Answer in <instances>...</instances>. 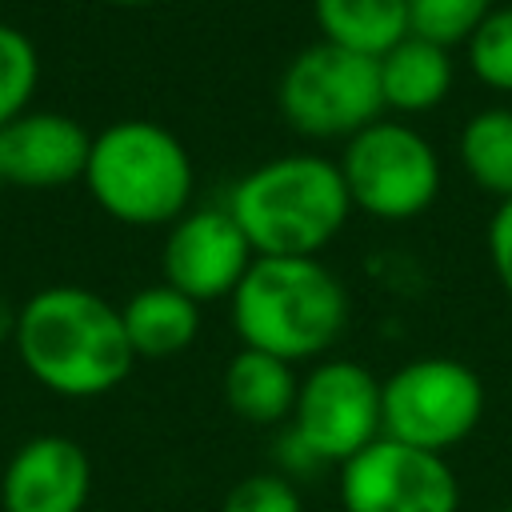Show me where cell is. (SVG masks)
Segmentation results:
<instances>
[{"mask_svg":"<svg viewBox=\"0 0 512 512\" xmlns=\"http://www.w3.org/2000/svg\"><path fill=\"white\" fill-rule=\"evenodd\" d=\"M488 256H492V268H496L500 288L512 300V196L500 200V208L492 212V224H488Z\"/></svg>","mask_w":512,"mask_h":512,"instance_id":"obj_22","label":"cell"},{"mask_svg":"<svg viewBox=\"0 0 512 512\" xmlns=\"http://www.w3.org/2000/svg\"><path fill=\"white\" fill-rule=\"evenodd\" d=\"M288 432L316 464H344L384 436L380 380L356 360H320L296 392Z\"/></svg>","mask_w":512,"mask_h":512,"instance_id":"obj_8","label":"cell"},{"mask_svg":"<svg viewBox=\"0 0 512 512\" xmlns=\"http://www.w3.org/2000/svg\"><path fill=\"white\" fill-rule=\"evenodd\" d=\"M492 12V0H408V36L452 48L468 44L480 20Z\"/></svg>","mask_w":512,"mask_h":512,"instance_id":"obj_18","label":"cell"},{"mask_svg":"<svg viewBox=\"0 0 512 512\" xmlns=\"http://www.w3.org/2000/svg\"><path fill=\"white\" fill-rule=\"evenodd\" d=\"M380 92L388 108L400 112H428L452 88V60L448 48L428 44L420 36H404L380 60Z\"/></svg>","mask_w":512,"mask_h":512,"instance_id":"obj_15","label":"cell"},{"mask_svg":"<svg viewBox=\"0 0 512 512\" xmlns=\"http://www.w3.org/2000/svg\"><path fill=\"white\" fill-rule=\"evenodd\" d=\"M4 180L24 188H56L88 168L92 136L64 112H24L0 128Z\"/></svg>","mask_w":512,"mask_h":512,"instance_id":"obj_12","label":"cell"},{"mask_svg":"<svg viewBox=\"0 0 512 512\" xmlns=\"http://www.w3.org/2000/svg\"><path fill=\"white\" fill-rule=\"evenodd\" d=\"M460 164L492 196H512V108H480L460 128Z\"/></svg>","mask_w":512,"mask_h":512,"instance_id":"obj_17","label":"cell"},{"mask_svg":"<svg viewBox=\"0 0 512 512\" xmlns=\"http://www.w3.org/2000/svg\"><path fill=\"white\" fill-rule=\"evenodd\" d=\"M340 176L352 204L380 220L420 216L440 192V160L432 144L396 120L360 128L344 148Z\"/></svg>","mask_w":512,"mask_h":512,"instance_id":"obj_7","label":"cell"},{"mask_svg":"<svg viewBox=\"0 0 512 512\" xmlns=\"http://www.w3.org/2000/svg\"><path fill=\"white\" fill-rule=\"evenodd\" d=\"M108 4H152V0H108Z\"/></svg>","mask_w":512,"mask_h":512,"instance_id":"obj_24","label":"cell"},{"mask_svg":"<svg viewBox=\"0 0 512 512\" xmlns=\"http://www.w3.org/2000/svg\"><path fill=\"white\" fill-rule=\"evenodd\" d=\"M500 512H512V504H504V508H500Z\"/></svg>","mask_w":512,"mask_h":512,"instance_id":"obj_26","label":"cell"},{"mask_svg":"<svg viewBox=\"0 0 512 512\" xmlns=\"http://www.w3.org/2000/svg\"><path fill=\"white\" fill-rule=\"evenodd\" d=\"M12 340L28 376L68 400L112 392L136 364L120 308L76 284H52L28 296L16 312Z\"/></svg>","mask_w":512,"mask_h":512,"instance_id":"obj_1","label":"cell"},{"mask_svg":"<svg viewBox=\"0 0 512 512\" xmlns=\"http://www.w3.org/2000/svg\"><path fill=\"white\" fill-rule=\"evenodd\" d=\"M0 180H4V140H0Z\"/></svg>","mask_w":512,"mask_h":512,"instance_id":"obj_25","label":"cell"},{"mask_svg":"<svg viewBox=\"0 0 512 512\" xmlns=\"http://www.w3.org/2000/svg\"><path fill=\"white\" fill-rule=\"evenodd\" d=\"M128 344L136 356L148 360H164L184 352L196 332H200V304L188 300L184 292H176L172 284H152L140 288L124 308H120Z\"/></svg>","mask_w":512,"mask_h":512,"instance_id":"obj_14","label":"cell"},{"mask_svg":"<svg viewBox=\"0 0 512 512\" xmlns=\"http://www.w3.org/2000/svg\"><path fill=\"white\" fill-rule=\"evenodd\" d=\"M256 252L228 208L184 212L164 240V284L196 304L220 300L240 288Z\"/></svg>","mask_w":512,"mask_h":512,"instance_id":"obj_10","label":"cell"},{"mask_svg":"<svg viewBox=\"0 0 512 512\" xmlns=\"http://www.w3.org/2000/svg\"><path fill=\"white\" fill-rule=\"evenodd\" d=\"M232 324L244 348L316 360L348 324V292L316 256H256L232 292Z\"/></svg>","mask_w":512,"mask_h":512,"instance_id":"obj_2","label":"cell"},{"mask_svg":"<svg viewBox=\"0 0 512 512\" xmlns=\"http://www.w3.org/2000/svg\"><path fill=\"white\" fill-rule=\"evenodd\" d=\"M468 68L488 88L512 92V8H492L468 36Z\"/></svg>","mask_w":512,"mask_h":512,"instance_id":"obj_20","label":"cell"},{"mask_svg":"<svg viewBox=\"0 0 512 512\" xmlns=\"http://www.w3.org/2000/svg\"><path fill=\"white\" fill-rule=\"evenodd\" d=\"M12 336H16V308L0 296V344H4V340H12Z\"/></svg>","mask_w":512,"mask_h":512,"instance_id":"obj_23","label":"cell"},{"mask_svg":"<svg viewBox=\"0 0 512 512\" xmlns=\"http://www.w3.org/2000/svg\"><path fill=\"white\" fill-rule=\"evenodd\" d=\"M384 436L444 456L464 444L484 416V384L464 360L424 356L380 380Z\"/></svg>","mask_w":512,"mask_h":512,"instance_id":"obj_6","label":"cell"},{"mask_svg":"<svg viewBox=\"0 0 512 512\" xmlns=\"http://www.w3.org/2000/svg\"><path fill=\"white\" fill-rule=\"evenodd\" d=\"M300 380L288 360L240 348L224 368V400L248 424H284L292 420Z\"/></svg>","mask_w":512,"mask_h":512,"instance_id":"obj_13","label":"cell"},{"mask_svg":"<svg viewBox=\"0 0 512 512\" xmlns=\"http://www.w3.org/2000/svg\"><path fill=\"white\" fill-rule=\"evenodd\" d=\"M328 44L380 60L408 36V0H312Z\"/></svg>","mask_w":512,"mask_h":512,"instance_id":"obj_16","label":"cell"},{"mask_svg":"<svg viewBox=\"0 0 512 512\" xmlns=\"http://www.w3.org/2000/svg\"><path fill=\"white\" fill-rule=\"evenodd\" d=\"M36 80H40V60L32 40L12 24H0V128L24 116Z\"/></svg>","mask_w":512,"mask_h":512,"instance_id":"obj_19","label":"cell"},{"mask_svg":"<svg viewBox=\"0 0 512 512\" xmlns=\"http://www.w3.org/2000/svg\"><path fill=\"white\" fill-rule=\"evenodd\" d=\"M336 496L344 512H460L452 464L392 436L372 440L340 464Z\"/></svg>","mask_w":512,"mask_h":512,"instance_id":"obj_9","label":"cell"},{"mask_svg":"<svg viewBox=\"0 0 512 512\" xmlns=\"http://www.w3.org/2000/svg\"><path fill=\"white\" fill-rule=\"evenodd\" d=\"M276 104L284 120L316 140L356 136L384 112L380 64L372 56L336 48L328 40L296 52L280 76Z\"/></svg>","mask_w":512,"mask_h":512,"instance_id":"obj_5","label":"cell"},{"mask_svg":"<svg viewBox=\"0 0 512 512\" xmlns=\"http://www.w3.org/2000/svg\"><path fill=\"white\" fill-rule=\"evenodd\" d=\"M228 212L256 256H316L344 228L352 196L340 164L292 152L252 168L232 188Z\"/></svg>","mask_w":512,"mask_h":512,"instance_id":"obj_3","label":"cell"},{"mask_svg":"<svg viewBox=\"0 0 512 512\" xmlns=\"http://www.w3.org/2000/svg\"><path fill=\"white\" fill-rule=\"evenodd\" d=\"M84 184L124 224H176L192 196V160L164 124L116 120L92 136Z\"/></svg>","mask_w":512,"mask_h":512,"instance_id":"obj_4","label":"cell"},{"mask_svg":"<svg viewBox=\"0 0 512 512\" xmlns=\"http://www.w3.org/2000/svg\"><path fill=\"white\" fill-rule=\"evenodd\" d=\"M88 496L92 460L60 432L24 440L0 472V512H84Z\"/></svg>","mask_w":512,"mask_h":512,"instance_id":"obj_11","label":"cell"},{"mask_svg":"<svg viewBox=\"0 0 512 512\" xmlns=\"http://www.w3.org/2000/svg\"><path fill=\"white\" fill-rule=\"evenodd\" d=\"M220 512H304V500L284 472H252L228 488Z\"/></svg>","mask_w":512,"mask_h":512,"instance_id":"obj_21","label":"cell"}]
</instances>
